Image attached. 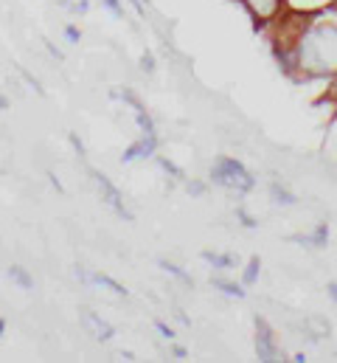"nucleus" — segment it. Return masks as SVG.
<instances>
[{
    "label": "nucleus",
    "instance_id": "obj_30",
    "mask_svg": "<svg viewBox=\"0 0 337 363\" xmlns=\"http://www.w3.org/2000/svg\"><path fill=\"white\" fill-rule=\"evenodd\" d=\"M0 110H8V99L6 96H0Z\"/></svg>",
    "mask_w": 337,
    "mask_h": 363
},
{
    "label": "nucleus",
    "instance_id": "obj_4",
    "mask_svg": "<svg viewBox=\"0 0 337 363\" xmlns=\"http://www.w3.org/2000/svg\"><path fill=\"white\" fill-rule=\"evenodd\" d=\"M256 352H258V358L261 361H278V347H275V338H273V333H270V327L261 321V318H256Z\"/></svg>",
    "mask_w": 337,
    "mask_h": 363
},
{
    "label": "nucleus",
    "instance_id": "obj_7",
    "mask_svg": "<svg viewBox=\"0 0 337 363\" xmlns=\"http://www.w3.org/2000/svg\"><path fill=\"white\" fill-rule=\"evenodd\" d=\"M155 147H158V138H155V133H152V135H144L138 144L127 147V152L121 155V161H124V164H132V161H138V158H149V155L155 152Z\"/></svg>",
    "mask_w": 337,
    "mask_h": 363
},
{
    "label": "nucleus",
    "instance_id": "obj_3",
    "mask_svg": "<svg viewBox=\"0 0 337 363\" xmlns=\"http://www.w3.org/2000/svg\"><path fill=\"white\" fill-rule=\"evenodd\" d=\"M90 175H93V181L98 186V191H101V200H107V206H113L124 220H130L132 223V211H127V206H124V200H121V191L110 183L107 175H101V172H96V169H90Z\"/></svg>",
    "mask_w": 337,
    "mask_h": 363
},
{
    "label": "nucleus",
    "instance_id": "obj_5",
    "mask_svg": "<svg viewBox=\"0 0 337 363\" xmlns=\"http://www.w3.org/2000/svg\"><path fill=\"white\" fill-rule=\"evenodd\" d=\"M245 6H248V11L256 17V26H261V23L273 20L281 11L284 0H245Z\"/></svg>",
    "mask_w": 337,
    "mask_h": 363
},
{
    "label": "nucleus",
    "instance_id": "obj_31",
    "mask_svg": "<svg viewBox=\"0 0 337 363\" xmlns=\"http://www.w3.org/2000/svg\"><path fill=\"white\" fill-rule=\"evenodd\" d=\"M329 296H332V298L337 301V284H329Z\"/></svg>",
    "mask_w": 337,
    "mask_h": 363
},
{
    "label": "nucleus",
    "instance_id": "obj_2",
    "mask_svg": "<svg viewBox=\"0 0 337 363\" xmlns=\"http://www.w3.org/2000/svg\"><path fill=\"white\" fill-rule=\"evenodd\" d=\"M211 178H214V183H219V186H225V189H236V191L253 189L251 172H248L239 161H234V158H219V161L214 164V169H211Z\"/></svg>",
    "mask_w": 337,
    "mask_h": 363
},
{
    "label": "nucleus",
    "instance_id": "obj_32",
    "mask_svg": "<svg viewBox=\"0 0 337 363\" xmlns=\"http://www.w3.org/2000/svg\"><path fill=\"white\" fill-rule=\"evenodd\" d=\"M3 333H6V321L0 318V338H3Z\"/></svg>",
    "mask_w": 337,
    "mask_h": 363
},
{
    "label": "nucleus",
    "instance_id": "obj_9",
    "mask_svg": "<svg viewBox=\"0 0 337 363\" xmlns=\"http://www.w3.org/2000/svg\"><path fill=\"white\" fill-rule=\"evenodd\" d=\"M84 321H87V324L93 327V333H96V338H98V341H110V338L115 335V333H113V327H110L107 321L96 318V315H93L90 310H84Z\"/></svg>",
    "mask_w": 337,
    "mask_h": 363
},
{
    "label": "nucleus",
    "instance_id": "obj_28",
    "mask_svg": "<svg viewBox=\"0 0 337 363\" xmlns=\"http://www.w3.org/2000/svg\"><path fill=\"white\" fill-rule=\"evenodd\" d=\"M171 352H174V358H185V355H188V352H185V350H183V347H174V350H171Z\"/></svg>",
    "mask_w": 337,
    "mask_h": 363
},
{
    "label": "nucleus",
    "instance_id": "obj_23",
    "mask_svg": "<svg viewBox=\"0 0 337 363\" xmlns=\"http://www.w3.org/2000/svg\"><path fill=\"white\" fill-rule=\"evenodd\" d=\"M42 43H45V48H48V51H51V54H54L57 60H65V54H62V51H59V48H57V45L51 43V40H42Z\"/></svg>",
    "mask_w": 337,
    "mask_h": 363
},
{
    "label": "nucleus",
    "instance_id": "obj_14",
    "mask_svg": "<svg viewBox=\"0 0 337 363\" xmlns=\"http://www.w3.org/2000/svg\"><path fill=\"white\" fill-rule=\"evenodd\" d=\"M214 287H219L222 293H228V296H236V298H242V296H245V290H242L239 284H234V281H222V279H214Z\"/></svg>",
    "mask_w": 337,
    "mask_h": 363
},
{
    "label": "nucleus",
    "instance_id": "obj_25",
    "mask_svg": "<svg viewBox=\"0 0 337 363\" xmlns=\"http://www.w3.org/2000/svg\"><path fill=\"white\" fill-rule=\"evenodd\" d=\"M188 191H191V194H202L205 186H202V183H188Z\"/></svg>",
    "mask_w": 337,
    "mask_h": 363
},
{
    "label": "nucleus",
    "instance_id": "obj_1",
    "mask_svg": "<svg viewBox=\"0 0 337 363\" xmlns=\"http://www.w3.org/2000/svg\"><path fill=\"white\" fill-rule=\"evenodd\" d=\"M295 65L304 77H335L337 74V23L324 20L301 34Z\"/></svg>",
    "mask_w": 337,
    "mask_h": 363
},
{
    "label": "nucleus",
    "instance_id": "obj_19",
    "mask_svg": "<svg viewBox=\"0 0 337 363\" xmlns=\"http://www.w3.org/2000/svg\"><path fill=\"white\" fill-rule=\"evenodd\" d=\"M141 68H144L147 74L155 71V57H152V51H144V57H141Z\"/></svg>",
    "mask_w": 337,
    "mask_h": 363
},
{
    "label": "nucleus",
    "instance_id": "obj_12",
    "mask_svg": "<svg viewBox=\"0 0 337 363\" xmlns=\"http://www.w3.org/2000/svg\"><path fill=\"white\" fill-rule=\"evenodd\" d=\"M202 259H205V262H211L214 268H222V271L234 268V257H222V254H211V251H205V254H202Z\"/></svg>",
    "mask_w": 337,
    "mask_h": 363
},
{
    "label": "nucleus",
    "instance_id": "obj_27",
    "mask_svg": "<svg viewBox=\"0 0 337 363\" xmlns=\"http://www.w3.org/2000/svg\"><path fill=\"white\" fill-rule=\"evenodd\" d=\"M48 178H51V186H54L57 191H65V189H62V183L57 181V175H54V172H48Z\"/></svg>",
    "mask_w": 337,
    "mask_h": 363
},
{
    "label": "nucleus",
    "instance_id": "obj_17",
    "mask_svg": "<svg viewBox=\"0 0 337 363\" xmlns=\"http://www.w3.org/2000/svg\"><path fill=\"white\" fill-rule=\"evenodd\" d=\"M258 268H261V262H258V257H253L251 265H248V271H245V284H253V281H256V276H258Z\"/></svg>",
    "mask_w": 337,
    "mask_h": 363
},
{
    "label": "nucleus",
    "instance_id": "obj_10",
    "mask_svg": "<svg viewBox=\"0 0 337 363\" xmlns=\"http://www.w3.org/2000/svg\"><path fill=\"white\" fill-rule=\"evenodd\" d=\"M87 281H96V284H101V287H110L115 296H127L130 290L124 287V284H118L115 279H110V276H104V273H96V276H87Z\"/></svg>",
    "mask_w": 337,
    "mask_h": 363
},
{
    "label": "nucleus",
    "instance_id": "obj_16",
    "mask_svg": "<svg viewBox=\"0 0 337 363\" xmlns=\"http://www.w3.org/2000/svg\"><path fill=\"white\" fill-rule=\"evenodd\" d=\"M158 164H161V167H164V169H166L168 175H174V178H180V181H183V178H185V172H183V169H180V167H177V164H171V161H168V158H158Z\"/></svg>",
    "mask_w": 337,
    "mask_h": 363
},
{
    "label": "nucleus",
    "instance_id": "obj_11",
    "mask_svg": "<svg viewBox=\"0 0 337 363\" xmlns=\"http://www.w3.org/2000/svg\"><path fill=\"white\" fill-rule=\"evenodd\" d=\"M8 279L17 281L23 290H31V287H34V279L25 273V268H20V265H11V268H8Z\"/></svg>",
    "mask_w": 337,
    "mask_h": 363
},
{
    "label": "nucleus",
    "instance_id": "obj_8",
    "mask_svg": "<svg viewBox=\"0 0 337 363\" xmlns=\"http://www.w3.org/2000/svg\"><path fill=\"white\" fill-rule=\"evenodd\" d=\"M304 330H307L312 338H326V335L332 333L329 321H326V318H321V315H309V318H304Z\"/></svg>",
    "mask_w": 337,
    "mask_h": 363
},
{
    "label": "nucleus",
    "instance_id": "obj_15",
    "mask_svg": "<svg viewBox=\"0 0 337 363\" xmlns=\"http://www.w3.org/2000/svg\"><path fill=\"white\" fill-rule=\"evenodd\" d=\"M161 268H164V271H166V273H171V276H177L180 281H185V284H191V276H188V273H183V271H180V268H177V265H171V262H166V259H161Z\"/></svg>",
    "mask_w": 337,
    "mask_h": 363
},
{
    "label": "nucleus",
    "instance_id": "obj_13",
    "mask_svg": "<svg viewBox=\"0 0 337 363\" xmlns=\"http://www.w3.org/2000/svg\"><path fill=\"white\" fill-rule=\"evenodd\" d=\"M270 191H273L275 203H281V206H292V203H295V197H292V194H290L287 189H281L278 183H273V186H270Z\"/></svg>",
    "mask_w": 337,
    "mask_h": 363
},
{
    "label": "nucleus",
    "instance_id": "obj_24",
    "mask_svg": "<svg viewBox=\"0 0 337 363\" xmlns=\"http://www.w3.org/2000/svg\"><path fill=\"white\" fill-rule=\"evenodd\" d=\"M155 327H158V333H161V335H164V338H168V341H171V338H174V333H171V330H168L166 324H164V321H155Z\"/></svg>",
    "mask_w": 337,
    "mask_h": 363
},
{
    "label": "nucleus",
    "instance_id": "obj_33",
    "mask_svg": "<svg viewBox=\"0 0 337 363\" xmlns=\"http://www.w3.org/2000/svg\"><path fill=\"white\" fill-rule=\"evenodd\" d=\"M57 3H65V0H57Z\"/></svg>",
    "mask_w": 337,
    "mask_h": 363
},
{
    "label": "nucleus",
    "instance_id": "obj_20",
    "mask_svg": "<svg viewBox=\"0 0 337 363\" xmlns=\"http://www.w3.org/2000/svg\"><path fill=\"white\" fill-rule=\"evenodd\" d=\"M68 141L74 144V150L79 152V158H84V144H82V138H79L76 133H68Z\"/></svg>",
    "mask_w": 337,
    "mask_h": 363
},
{
    "label": "nucleus",
    "instance_id": "obj_18",
    "mask_svg": "<svg viewBox=\"0 0 337 363\" xmlns=\"http://www.w3.org/2000/svg\"><path fill=\"white\" fill-rule=\"evenodd\" d=\"M17 71H20V77H23V79H25V82H28V85H31L34 91L40 93V96H45V88H42V85H40V82H37V79H34V77H31V74L25 71V68H20V65H17Z\"/></svg>",
    "mask_w": 337,
    "mask_h": 363
},
{
    "label": "nucleus",
    "instance_id": "obj_29",
    "mask_svg": "<svg viewBox=\"0 0 337 363\" xmlns=\"http://www.w3.org/2000/svg\"><path fill=\"white\" fill-rule=\"evenodd\" d=\"M87 9H90V6H87V3H76V6H74V11H87Z\"/></svg>",
    "mask_w": 337,
    "mask_h": 363
},
{
    "label": "nucleus",
    "instance_id": "obj_6",
    "mask_svg": "<svg viewBox=\"0 0 337 363\" xmlns=\"http://www.w3.org/2000/svg\"><path fill=\"white\" fill-rule=\"evenodd\" d=\"M115 96H121L124 101H130V104H132V110H135V118H138V127L144 130V135H152V133H155V124H152V118H149L147 107L141 104V99H138V96H135L132 91H121V93H115Z\"/></svg>",
    "mask_w": 337,
    "mask_h": 363
},
{
    "label": "nucleus",
    "instance_id": "obj_22",
    "mask_svg": "<svg viewBox=\"0 0 337 363\" xmlns=\"http://www.w3.org/2000/svg\"><path fill=\"white\" fill-rule=\"evenodd\" d=\"M101 3H104L115 17H124V9H121V3H118V0H101Z\"/></svg>",
    "mask_w": 337,
    "mask_h": 363
},
{
    "label": "nucleus",
    "instance_id": "obj_26",
    "mask_svg": "<svg viewBox=\"0 0 337 363\" xmlns=\"http://www.w3.org/2000/svg\"><path fill=\"white\" fill-rule=\"evenodd\" d=\"M127 3H130V6H132V9H135V11H138V14H141V17H144V14H147V9H144V6H141V0H127Z\"/></svg>",
    "mask_w": 337,
    "mask_h": 363
},
{
    "label": "nucleus",
    "instance_id": "obj_34",
    "mask_svg": "<svg viewBox=\"0 0 337 363\" xmlns=\"http://www.w3.org/2000/svg\"><path fill=\"white\" fill-rule=\"evenodd\" d=\"M147 3H149V0H147Z\"/></svg>",
    "mask_w": 337,
    "mask_h": 363
},
{
    "label": "nucleus",
    "instance_id": "obj_21",
    "mask_svg": "<svg viewBox=\"0 0 337 363\" xmlns=\"http://www.w3.org/2000/svg\"><path fill=\"white\" fill-rule=\"evenodd\" d=\"M65 37H68L71 43H79V40H82V31H79L76 26H65Z\"/></svg>",
    "mask_w": 337,
    "mask_h": 363
}]
</instances>
